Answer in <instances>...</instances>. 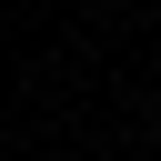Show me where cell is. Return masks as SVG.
Returning <instances> with one entry per match:
<instances>
[{
	"label": "cell",
	"instance_id": "obj_1",
	"mask_svg": "<svg viewBox=\"0 0 161 161\" xmlns=\"http://www.w3.org/2000/svg\"><path fill=\"white\" fill-rule=\"evenodd\" d=\"M151 141H161V111H151Z\"/></svg>",
	"mask_w": 161,
	"mask_h": 161
}]
</instances>
